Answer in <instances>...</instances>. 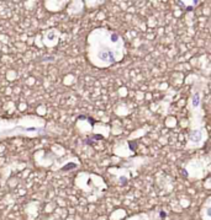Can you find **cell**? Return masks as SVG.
<instances>
[{
    "label": "cell",
    "instance_id": "2",
    "mask_svg": "<svg viewBox=\"0 0 211 220\" xmlns=\"http://www.w3.org/2000/svg\"><path fill=\"white\" fill-rule=\"evenodd\" d=\"M189 138L191 141H194V143H199L201 140V131H193L190 133Z\"/></svg>",
    "mask_w": 211,
    "mask_h": 220
},
{
    "label": "cell",
    "instance_id": "1",
    "mask_svg": "<svg viewBox=\"0 0 211 220\" xmlns=\"http://www.w3.org/2000/svg\"><path fill=\"white\" fill-rule=\"evenodd\" d=\"M99 57H100V59H103L104 62H107V63H114V62H115L114 53H112L110 49H104V50H101L100 53H99Z\"/></svg>",
    "mask_w": 211,
    "mask_h": 220
},
{
    "label": "cell",
    "instance_id": "8",
    "mask_svg": "<svg viewBox=\"0 0 211 220\" xmlns=\"http://www.w3.org/2000/svg\"><path fill=\"white\" fill-rule=\"evenodd\" d=\"M193 3H194V5H197L199 4V0H193Z\"/></svg>",
    "mask_w": 211,
    "mask_h": 220
},
{
    "label": "cell",
    "instance_id": "4",
    "mask_svg": "<svg viewBox=\"0 0 211 220\" xmlns=\"http://www.w3.org/2000/svg\"><path fill=\"white\" fill-rule=\"evenodd\" d=\"M111 41H112V42H117V41H119V36H117L116 33H112V35H111Z\"/></svg>",
    "mask_w": 211,
    "mask_h": 220
},
{
    "label": "cell",
    "instance_id": "3",
    "mask_svg": "<svg viewBox=\"0 0 211 220\" xmlns=\"http://www.w3.org/2000/svg\"><path fill=\"white\" fill-rule=\"evenodd\" d=\"M191 105H193L194 107H197V106L200 105V95L197 94V92L193 96V99H191Z\"/></svg>",
    "mask_w": 211,
    "mask_h": 220
},
{
    "label": "cell",
    "instance_id": "6",
    "mask_svg": "<svg viewBox=\"0 0 211 220\" xmlns=\"http://www.w3.org/2000/svg\"><path fill=\"white\" fill-rule=\"evenodd\" d=\"M159 216H161V218H165V216H167V215H165V211H161V213H159Z\"/></svg>",
    "mask_w": 211,
    "mask_h": 220
},
{
    "label": "cell",
    "instance_id": "5",
    "mask_svg": "<svg viewBox=\"0 0 211 220\" xmlns=\"http://www.w3.org/2000/svg\"><path fill=\"white\" fill-rule=\"evenodd\" d=\"M77 165L75 164H68V166L64 167V170H69V169H75Z\"/></svg>",
    "mask_w": 211,
    "mask_h": 220
},
{
    "label": "cell",
    "instance_id": "7",
    "mask_svg": "<svg viewBox=\"0 0 211 220\" xmlns=\"http://www.w3.org/2000/svg\"><path fill=\"white\" fill-rule=\"evenodd\" d=\"M206 213H207V215H209V216H211V208H209Z\"/></svg>",
    "mask_w": 211,
    "mask_h": 220
}]
</instances>
